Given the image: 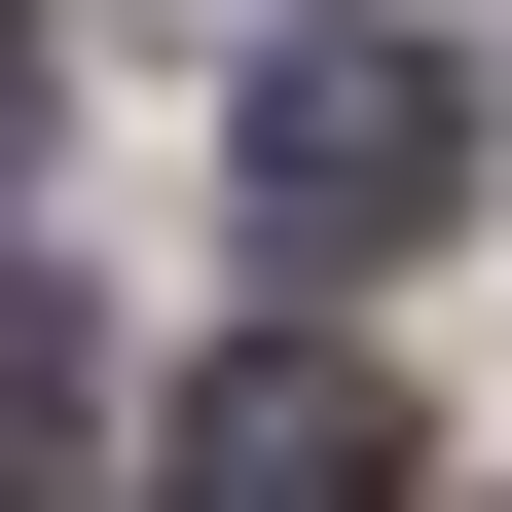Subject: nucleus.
Wrapping results in <instances>:
<instances>
[{
    "mask_svg": "<svg viewBox=\"0 0 512 512\" xmlns=\"http://www.w3.org/2000/svg\"><path fill=\"white\" fill-rule=\"evenodd\" d=\"M220 183H256V256H439V183H476V74H439V37H256L220 74Z\"/></svg>",
    "mask_w": 512,
    "mask_h": 512,
    "instance_id": "nucleus-1",
    "label": "nucleus"
},
{
    "mask_svg": "<svg viewBox=\"0 0 512 512\" xmlns=\"http://www.w3.org/2000/svg\"><path fill=\"white\" fill-rule=\"evenodd\" d=\"M147 512H403V403H366V366H330V330H256V366H220V403H183V439H147Z\"/></svg>",
    "mask_w": 512,
    "mask_h": 512,
    "instance_id": "nucleus-2",
    "label": "nucleus"
},
{
    "mask_svg": "<svg viewBox=\"0 0 512 512\" xmlns=\"http://www.w3.org/2000/svg\"><path fill=\"white\" fill-rule=\"evenodd\" d=\"M110 476V366H74V293H0V512H74Z\"/></svg>",
    "mask_w": 512,
    "mask_h": 512,
    "instance_id": "nucleus-3",
    "label": "nucleus"
},
{
    "mask_svg": "<svg viewBox=\"0 0 512 512\" xmlns=\"http://www.w3.org/2000/svg\"><path fill=\"white\" fill-rule=\"evenodd\" d=\"M0 183H37V0H0Z\"/></svg>",
    "mask_w": 512,
    "mask_h": 512,
    "instance_id": "nucleus-4",
    "label": "nucleus"
}]
</instances>
